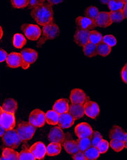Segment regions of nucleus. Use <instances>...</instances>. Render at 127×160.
I'll return each mask as SVG.
<instances>
[{"label": "nucleus", "mask_w": 127, "mask_h": 160, "mask_svg": "<svg viewBox=\"0 0 127 160\" xmlns=\"http://www.w3.org/2000/svg\"><path fill=\"white\" fill-rule=\"evenodd\" d=\"M68 109L69 102L66 99H60L57 100L53 106V110L58 112V114L68 112Z\"/></svg>", "instance_id": "obj_20"}, {"label": "nucleus", "mask_w": 127, "mask_h": 160, "mask_svg": "<svg viewBox=\"0 0 127 160\" xmlns=\"http://www.w3.org/2000/svg\"><path fill=\"white\" fill-rule=\"evenodd\" d=\"M103 139V136L101 134V133L95 131L93 133L92 136L90 137V140H91V146H94V147H97V145L99 144V143Z\"/></svg>", "instance_id": "obj_39"}, {"label": "nucleus", "mask_w": 127, "mask_h": 160, "mask_svg": "<svg viewBox=\"0 0 127 160\" xmlns=\"http://www.w3.org/2000/svg\"><path fill=\"white\" fill-rule=\"evenodd\" d=\"M59 114L54 110H50L45 113L46 122L50 125H57L58 124Z\"/></svg>", "instance_id": "obj_27"}, {"label": "nucleus", "mask_w": 127, "mask_h": 160, "mask_svg": "<svg viewBox=\"0 0 127 160\" xmlns=\"http://www.w3.org/2000/svg\"><path fill=\"white\" fill-rule=\"evenodd\" d=\"M13 43L16 48H22L26 45V39L23 34L17 33L13 36Z\"/></svg>", "instance_id": "obj_29"}, {"label": "nucleus", "mask_w": 127, "mask_h": 160, "mask_svg": "<svg viewBox=\"0 0 127 160\" xmlns=\"http://www.w3.org/2000/svg\"><path fill=\"white\" fill-rule=\"evenodd\" d=\"M94 22H95L97 27L104 28H108L113 24L109 13L106 12V11L99 12L95 20H94Z\"/></svg>", "instance_id": "obj_15"}, {"label": "nucleus", "mask_w": 127, "mask_h": 160, "mask_svg": "<svg viewBox=\"0 0 127 160\" xmlns=\"http://www.w3.org/2000/svg\"><path fill=\"white\" fill-rule=\"evenodd\" d=\"M72 158L75 160H87L84 154V152L81 151H78L72 155Z\"/></svg>", "instance_id": "obj_42"}, {"label": "nucleus", "mask_w": 127, "mask_h": 160, "mask_svg": "<svg viewBox=\"0 0 127 160\" xmlns=\"http://www.w3.org/2000/svg\"><path fill=\"white\" fill-rule=\"evenodd\" d=\"M50 5H57L63 2L64 0H47Z\"/></svg>", "instance_id": "obj_46"}, {"label": "nucleus", "mask_w": 127, "mask_h": 160, "mask_svg": "<svg viewBox=\"0 0 127 160\" xmlns=\"http://www.w3.org/2000/svg\"><path fill=\"white\" fill-rule=\"evenodd\" d=\"M29 150L31 151L35 159H42L46 155V146L43 142L38 141L32 146Z\"/></svg>", "instance_id": "obj_16"}, {"label": "nucleus", "mask_w": 127, "mask_h": 160, "mask_svg": "<svg viewBox=\"0 0 127 160\" xmlns=\"http://www.w3.org/2000/svg\"><path fill=\"white\" fill-rule=\"evenodd\" d=\"M15 114L2 111L0 115V125L6 130L14 129L16 127V118Z\"/></svg>", "instance_id": "obj_8"}, {"label": "nucleus", "mask_w": 127, "mask_h": 160, "mask_svg": "<svg viewBox=\"0 0 127 160\" xmlns=\"http://www.w3.org/2000/svg\"><path fill=\"white\" fill-rule=\"evenodd\" d=\"M45 1V0H40V2H44Z\"/></svg>", "instance_id": "obj_54"}, {"label": "nucleus", "mask_w": 127, "mask_h": 160, "mask_svg": "<svg viewBox=\"0 0 127 160\" xmlns=\"http://www.w3.org/2000/svg\"><path fill=\"white\" fill-rule=\"evenodd\" d=\"M59 35V28L57 24L49 23L43 26V37L38 42V46L45 42L47 40H52L57 38Z\"/></svg>", "instance_id": "obj_4"}, {"label": "nucleus", "mask_w": 127, "mask_h": 160, "mask_svg": "<svg viewBox=\"0 0 127 160\" xmlns=\"http://www.w3.org/2000/svg\"><path fill=\"white\" fill-rule=\"evenodd\" d=\"M40 3V0H29L28 7H29V8H31L32 9V8L37 7L38 5H39Z\"/></svg>", "instance_id": "obj_44"}, {"label": "nucleus", "mask_w": 127, "mask_h": 160, "mask_svg": "<svg viewBox=\"0 0 127 160\" xmlns=\"http://www.w3.org/2000/svg\"><path fill=\"white\" fill-rule=\"evenodd\" d=\"M108 7L111 11L122 10L125 3L122 0H110L108 3Z\"/></svg>", "instance_id": "obj_32"}, {"label": "nucleus", "mask_w": 127, "mask_h": 160, "mask_svg": "<svg viewBox=\"0 0 127 160\" xmlns=\"http://www.w3.org/2000/svg\"><path fill=\"white\" fill-rule=\"evenodd\" d=\"M17 107L18 106H17V103L16 101L14 99L8 98L6 99L4 102L3 103L2 108V111L15 114L17 110Z\"/></svg>", "instance_id": "obj_22"}, {"label": "nucleus", "mask_w": 127, "mask_h": 160, "mask_svg": "<svg viewBox=\"0 0 127 160\" xmlns=\"http://www.w3.org/2000/svg\"><path fill=\"white\" fill-rule=\"evenodd\" d=\"M6 131H7V130H6L2 125H0V137H2V136H4Z\"/></svg>", "instance_id": "obj_48"}, {"label": "nucleus", "mask_w": 127, "mask_h": 160, "mask_svg": "<svg viewBox=\"0 0 127 160\" xmlns=\"http://www.w3.org/2000/svg\"><path fill=\"white\" fill-rule=\"evenodd\" d=\"M84 55L88 58H93L97 55V50L96 44L88 42L84 46Z\"/></svg>", "instance_id": "obj_26"}, {"label": "nucleus", "mask_w": 127, "mask_h": 160, "mask_svg": "<svg viewBox=\"0 0 127 160\" xmlns=\"http://www.w3.org/2000/svg\"><path fill=\"white\" fill-rule=\"evenodd\" d=\"M29 121L35 127H42L46 123L45 113L40 109H34L29 114Z\"/></svg>", "instance_id": "obj_7"}, {"label": "nucleus", "mask_w": 127, "mask_h": 160, "mask_svg": "<svg viewBox=\"0 0 127 160\" xmlns=\"http://www.w3.org/2000/svg\"><path fill=\"white\" fill-rule=\"evenodd\" d=\"M22 57L21 67L23 69H27L30 65L34 64L37 60L38 54L36 50L31 48H26L20 52Z\"/></svg>", "instance_id": "obj_5"}, {"label": "nucleus", "mask_w": 127, "mask_h": 160, "mask_svg": "<svg viewBox=\"0 0 127 160\" xmlns=\"http://www.w3.org/2000/svg\"><path fill=\"white\" fill-rule=\"evenodd\" d=\"M122 1L125 3V4H126L127 3V0H122Z\"/></svg>", "instance_id": "obj_53"}, {"label": "nucleus", "mask_w": 127, "mask_h": 160, "mask_svg": "<svg viewBox=\"0 0 127 160\" xmlns=\"http://www.w3.org/2000/svg\"><path fill=\"white\" fill-rule=\"evenodd\" d=\"M2 108L1 106H0V115H1V112H2Z\"/></svg>", "instance_id": "obj_52"}, {"label": "nucleus", "mask_w": 127, "mask_h": 160, "mask_svg": "<svg viewBox=\"0 0 127 160\" xmlns=\"http://www.w3.org/2000/svg\"><path fill=\"white\" fill-rule=\"evenodd\" d=\"M62 145L66 150V152L70 155H73L79 151V147L76 141L72 140V139H65L64 141L62 143Z\"/></svg>", "instance_id": "obj_21"}, {"label": "nucleus", "mask_w": 127, "mask_h": 160, "mask_svg": "<svg viewBox=\"0 0 127 160\" xmlns=\"http://www.w3.org/2000/svg\"><path fill=\"white\" fill-rule=\"evenodd\" d=\"M76 143H77L79 151H81V152H84L91 146L90 138L88 137L79 138L76 141Z\"/></svg>", "instance_id": "obj_31"}, {"label": "nucleus", "mask_w": 127, "mask_h": 160, "mask_svg": "<svg viewBox=\"0 0 127 160\" xmlns=\"http://www.w3.org/2000/svg\"><path fill=\"white\" fill-rule=\"evenodd\" d=\"M103 36L100 32L96 30H91L90 31L89 34V42L94 44H99V43L102 42Z\"/></svg>", "instance_id": "obj_34"}, {"label": "nucleus", "mask_w": 127, "mask_h": 160, "mask_svg": "<svg viewBox=\"0 0 127 160\" xmlns=\"http://www.w3.org/2000/svg\"><path fill=\"white\" fill-rule=\"evenodd\" d=\"M75 120L68 112L59 114L58 124L62 129H67L72 127Z\"/></svg>", "instance_id": "obj_17"}, {"label": "nucleus", "mask_w": 127, "mask_h": 160, "mask_svg": "<svg viewBox=\"0 0 127 160\" xmlns=\"http://www.w3.org/2000/svg\"><path fill=\"white\" fill-rule=\"evenodd\" d=\"M76 25L77 29L91 31L96 28L94 20L86 16H79L76 19Z\"/></svg>", "instance_id": "obj_9"}, {"label": "nucleus", "mask_w": 127, "mask_h": 160, "mask_svg": "<svg viewBox=\"0 0 127 160\" xmlns=\"http://www.w3.org/2000/svg\"><path fill=\"white\" fill-rule=\"evenodd\" d=\"M16 131L22 141H27L33 138L36 132V127L29 122L22 121L18 124Z\"/></svg>", "instance_id": "obj_2"}, {"label": "nucleus", "mask_w": 127, "mask_h": 160, "mask_svg": "<svg viewBox=\"0 0 127 160\" xmlns=\"http://www.w3.org/2000/svg\"><path fill=\"white\" fill-rule=\"evenodd\" d=\"M125 134V132L124 131V129L122 127L118 125H115L110 130V132H109V138L111 139H116V140L123 141Z\"/></svg>", "instance_id": "obj_24"}, {"label": "nucleus", "mask_w": 127, "mask_h": 160, "mask_svg": "<svg viewBox=\"0 0 127 160\" xmlns=\"http://www.w3.org/2000/svg\"><path fill=\"white\" fill-rule=\"evenodd\" d=\"M18 159L20 160H26V159H29V160H34L35 159V157L33 155V154L31 153L30 150L25 149V150H22L21 152L19 153V156H18Z\"/></svg>", "instance_id": "obj_38"}, {"label": "nucleus", "mask_w": 127, "mask_h": 160, "mask_svg": "<svg viewBox=\"0 0 127 160\" xmlns=\"http://www.w3.org/2000/svg\"><path fill=\"white\" fill-rule=\"evenodd\" d=\"M8 57V53L6 50L0 49V62H3L7 60Z\"/></svg>", "instance_id": "obj_45"}, {"label": "nucleus", "mask_w": 127, "mask_h": 160, "mask_svg": "<svg viewBox=\"0 0 127 160\" xmlns=\"http://www.w3.org/2000/svg\"><path fill=\"white\" fill-rule=\"evenodd\" d=\"M31 15L38 25L44 26L53 22L54 11L52 5L41 2L37 7L32 8Z\"/></svg>", "instance_id": "obj_1"}, {"label": "nucleus", "mask_w": 127, "mask_h": 160, "mask_svg": "<svg viewBox=\"0 0 127 160\" xmlns=\"http://www.w3.org/2000/svg\"><path fill=\"white\" fill-rule=\"evenodd\" d=\"M61 152V144L58 143L51 142L47 147H46V155L49 157L57 156Z\"/></svg>", "instance_id": "obj_25"}, {"label": "nucleus", "mask_w": 127, "mask_h": 160, "mask_svg": "<svg viewBox=\"0 0 127 160\" xmlns=\"http://www.w3.org/2000/svg\"><path fill=\"white\" fill-rule=\"evenodd\" d=\"M70 99L72 103H79V104H84L88 101V97L84 90L81 89L76 88L71 91Z\"/></svg>", "instance_id": "obj_13"}, {"label": "nucleus", "mask_w": 127, "mask_h": 160, "mask_svg": "<svg viewBox=\"0 0 127 160\" xmlns=\"http://www.w3.org/2000/svg\"><path fill=\"white\" fill-rule=\"evenodd\" d=\"M7 65L11 68H17L21 67L22 64V57L19 52H11L8 55L7 58Z\"/></svg>", "instance_id": "obj_19"}, {"label": "nucleus", "mask_w": 127, "mask_h": 160, "mask_svg": "<svg viewBox=\"0 0 127 160\" xmlns=\"http://www.w3.org/2000/svg\"><path fill=\"white\" fill-rule=\"evenodd\" d=\"M109 146L111 147L112 149L117 152H119L122 151L125 148H126L125 143H124L123 141L121 140H116V139H111Z\"/></svg>", "instance_id": "obj_33"}, {"label": "nucleus", "mask_w": 127, "mask_h": 160, "mask_svg": "<svg viewBox=\"0 0 127 160\" xmlns=\"http://www.w3.org/2000/svg\"><path fill=\"white\" fill-rule=\"evenodd\" d=\"M2 141L6 146L13 149H16L18 148L22 142L17 131L14 129L7 130L4 136H2Z\"/></svg>", "instance_id": "obj_3"}, {"label": "nucleus", "mask_w": 127, "mask_h": 160, "mask_svg": "<svg viewBox=\"0 0 127 160\" xmlns=\"http://www.w3.org/2000/svg\"><path fill=\"white\" fill-rule=\"evenodd\" d=\"M29 0H11L13 7L16 8H24L29 5Z\"/></svg>", "instance_id": "obj_40"}, {"label": "nucleus", "mask_w": 127, "mask_h": 160, "mask_svg": "<svg viewBox=\"0 0 127 160\" xmlns=\"http://www.w3.org/2000/svg\"><path fill=\"white\" fill-rule=\"evenodd\" d=\"M121 77L123 82L125 83H127V64H125V67L122 68V71H121Z\"/></svg>", "instance_id": "obj_43"}, {"label": "nucleus", "mask_w": 127, "mask_h": 160, "mask_svg": "<svg viewBox=\"0 0 127 160\" xmlns=\"http://www.w3.org/2000/svg\"><path fill=\"white\" fill-rule=\"evenodd\" d=\"M99 9L96 7L94 6H90V7H88L85 11V16L89 18L92 20H95V18L97 16V15L99 13Z\"/></svg>", "instance_id": "obj_36"}, {"label": "nucleus", "mask_w": 127, "mask_h": 160, "mask_svg": "<svg viewBox=\"0 0 127 160\" xmlns=\"http://www.w3.org/2000/svg\"><path fill=\"white\" fill-rule=\"evenodd\" d=\"M126 139H127V134H126V133L125 132V136H124L123 141H124V143H125V146H126V147L127 148V141H126Z\"/></svg>", "instance_id": "obj_49"}, {"label": "nucleus", "mask_w": 127, "mask_h": 160, "mask_svg": "<svg viewBox=\"0 0 127 160\" xmlns=\"http://www.w3.org/2000/svg\"><path fill=\"white\" fill-rule=\"evenodd\" d=\"M3 34H4V32H3V29L1 25H0V40H1V38H2Z\"/></svg>", "instance_id": "obj_50"}, {"label": "nucleus", "mask_w": 127, "mask_h": 160, "mask_svg": "<svg viewBox=\"0 0 127 160\" xmlns=\"http://www.w3.org/2000/svg\"><path fill=\"white\" fill-rule=\"evenodd\" d=\"M75 133L78 138H90L93 135V129L92 127L88 123L82 122L76 126L75 129Z\"/></svg>", "instance_id": "obj_10"}, {"label": "nucleus", "mask_w": 127, "mask_h": 160, "mask_svg": "<svg viewBox=\"0 0 127 160\" xmlns=\"http://www.w3.org/2000/svg\"><path fill=\"white\" fill-rule=\"evenodd\" d=\"M84 113L88 117L92 119H95L98 117L100 112V108L97 103L92 102V101H87L84 104Z\"/></svg>", "instance_id": "obj_11"}, {"label": "nucleus", "mask_w": 127, "mask_h": 160, "mask_svg": "<svg viewBox=\"0 0 127 160\" xmlns=\"http://www.w3.org/2000/svg\"><path fill=\"white\" fill-rule=\"evenodd\" d=\"M68 112L75 120L80 119L85 115L84 106V104H79V103H72L70 106L69 105Z\"/></svg>", "instance_id": "obj_18"}, {"label": "nucleus", "mask_w": 127, "mask_h": 160, "mask_svg": "<svg viewBox=\"0 0 127 160\" xmlns=\"http://www.w3.org/2000/svg\"><path fill=\"white\" fill-rule=\"evenodd\" d=\"M97 55L102 57H106L111 52V47L108 46L104 42H101L97 45Z\"/></svg>", "instance_id": "obj_30"}, {"label": "nucleus", "mask_w": 127, "mask_h": 160, "mask_svg": "<svg viewBox=\"0 0 127 160\" xmlns=\"http://www.w3.org/2000/svg\"><path fill=\"white\" fill-rule=\"evenodd\" d=\"M19 152H16L11 148H5L2 151V157L0 159L3 160H18Z\"/></svg>", "instance_id": "obj_23"}, {"label": "nucleus", "mask_w": 127, "mask_h": 160, "mask_svg": "<svg viewBox=\"0 0 127 160\" xmlns=\"http://www.w3.org/2000/svg\"><path fill=\"white\" fill-rule=\"evenodd\" d=\"M85 158L88 160H94L99 158L100 153L97 147L91 146L89 148L84 152Z\"/></svg>", "instance_id": "obj_28"}, {"label": "nucleus", "mask_w": 127, "mask_h": 160, "mask_svg": "<svg viewBox=\"0 0 127 160\" xmlns=\"http://www.w3.org/2000/svg\"><path fill=\"white\" fill-rule=\"evenodd\" d=\"M25 37L31 41H37L40 38L42 31L39 26L34 24H24L21 27Z\"/></svg>", "instance_id": "obj_6"}, {"label": "nucleus", "mask_w": 127, "mask_h": 160, "mask_svg": "<svg viewBox=\"0 0 127 160\" xmlns=\"http://www.w3.org/2000/svg\"><path fill=\"white\" fill-rule=\"evenodd\" d=\"M122 11L123 12L124 16H125V18H127V3L125 4V6H124V7L122 8Z\"/></svg>", "instance_id": "obj_47"}, {"label": "nucleus", "mask_w": 127, "mask_h": 160, "mask_svg": "<svg viewBox=\"0 0 127 160\" xmlns=\"http://www.w3.org/2000/svg\"><path fill=\"white\" fill-rule=\"evenodd\" d=\"M48 138L50 142H54V143L61 144L66 139V136H65L63 129L61 128L60 127H54L50 129Z\"/></svg>", "instance_id": "obj_12"}, {"label": "nucleus", "mask_w": 127, "mask_h": 160, "mask_svg": "<svg viewBox=\"0 0 127 160\" xmlns=\"http://www.w3.org/2000/svg\"><path fill=\"white\" fill-rule=\"evenodd\" d=\"M99 1L103 4H107L110 0H99Z\"/></svg>", "instance_id": "obj_51"}, {"label": "nucleus", "mask_w": 127, "mask_h": 160, "mask_svg": "<svg viewBox=\"0 0 127 160\" xmlns=\"http://www.w3.org/2000/svg\"><path fill=\"white\" fill-rule=\"evenodd\" d=\"M109 15L113 22H121L125 19L122 10L111 11Z\"/></svg>", "instance_id": "obj_35"}, {"label": "nucleus", "mask_w": 127, "mask_h": 160, "mask_svg": "<svg viewBox=\"0 0 127 160\" xmlns=\"http://www.w3.org/2000/svg\"><path fill=\"white\" fill-rule=\"evenodd\" d=\"M90 31L77 29L74 35V41L78 46L84 47L89 42Z\"/></svg>", "instance_id": "obj_14"}, {"label": "nucleus", "mask_w": 127, "mask_h": 160, "mask_svg": "<svg viewBox=\"0 0 127 160\" xmlns=\"http://www.w3.org/2000/svg\"><path fill=\"white\" fill-rule=\"evenodd\" d=\"M102 42H104V43L107 44L108 46H109L112 48V47H114L116 46L117 39H116V38L113 36V35L107 34V35H105L104 37H103Z\"/></svg>", "instance_id": "obj_37"}, {"label": "nucleus", "mask_w": 127, "mask_h": 160, "mask_svg": "<svg viewBox=\"0 0 127 160\" xmlns=\"http://www.w3.org/2000/svg\"><path fill=\"white\" fill-rule=\"evenodd\" d=\"M108 148H109V143L106 140H104V139H102L97 146V148L98 149L100 154L106 153L108 151Z\"/></svg>", "instance_id": "obj_41"}]
</instances>
